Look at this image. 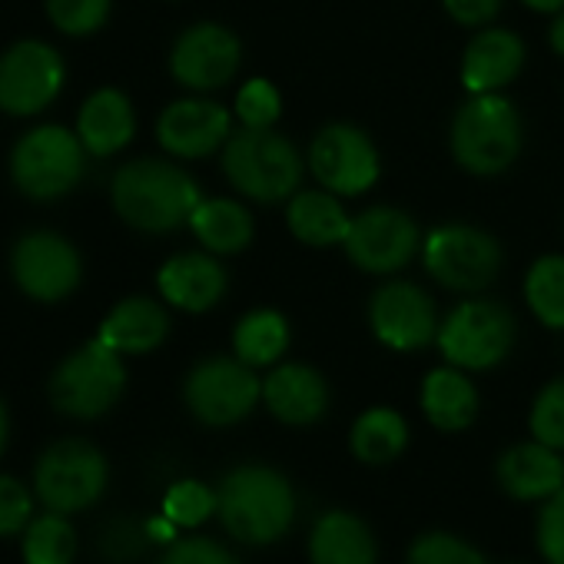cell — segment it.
<instances>
[{"label": "cell", "instance_id": "cell-29", "mask_svg": "<svg viewBox=\"0 0 564 564\" xmlns=\"http://www.w3.org/2000/svg\"><path fill=\"white\" fill-rule=\"evenodd\" d=\"M352 455L366 465H386L395 462L409 445V425L395 409H369L356 419L349 435Z\"/></svg>", "mask_w": 564, "mask_h": 564}, {"label": "cell", "instance_id": "cell-13", "mask_svg": "<svg viewBox=\"0 0 564 564\" xmlns=\"http://www.w3.org/2000/svg\"><path fill=\"white\" fill-rule=\"evenodd\" d=\"M67 80L64 57L44 41H21L0 57V110L34 117L47 110Z\"/></svg>", "mask_w": 564, "mask_h": 564}, {"label": "cell", "instance_id": "cell-32", "mask_svg": "<svg viewBox=\"0 0 564 564\" xmlns=\"http://www.w3.org/2000/svg\"><path fill=\"white\" fill-rule=\"evenodd\" d=\"M113 0H47L51 24L67 37H90L104 31Z\"/></svg>", "mask_w": 564, "mask_h": 564}, {"label": "cell", "instance_id": "cell-1", "mask_svg": "<svg viewBox=\"0 0 564 564\" xmlns=\"http://www.w3.org/2000/svg\"><path fill=\"white\" fill-rule=\"evenodd\" d=\"M110 199L127 226L140 232H173L189 226L203 193L199 183L170 160H133L117 170Z\"/></svg>", "mask_w": 564, "mask_h": 564}, {"label": "cell", "instance_id": "cell-40", "mask_svg": "<svg viewBox=\"0 0 564 564\" xmlns=\"http://www.w3.org/2000/svg\"><path fill=\"white\" fill-rule=\"evenodd\" d=\"M147 538H150V528H137L133 521H123V518H120V521L107 531L104 547H107V554H110L113 561H127V557H137V554L143 551ZM150 541H153V538H150Z\"/></svg>", "mask_w": 564, "mask_h": 564}, {"label": "cell", "instance_id": "cell-19", "mask_svg": "<svg viewBox=\"0 0 564 564\" xmlns=\"http://www.w3.org/2000/svg\"><path fill=\"white\" fill-rule=\"evenodd\" d=\"M524 67V41L505 28H481L465 54L458 77L468 94H501Z\"/></svg>", "mask_w": 564, "mask_h": 564}, {"label": "cell", "instance_id": "cell-10", "mask_svg": "<svg viewBox=\"0 0 564 564\" xmlns=\"http://www.w3.org/2000/svg\"><path fill=\"white\" fill-rule=\"evenodd\" d=\"M11 272L18 290L34 303H61L77 293L84 259L67 236L54 229H34L18 239L11 252Z\"/></svg>", "mask_w": 564, "mask_h": 564}, {"label": "cell", "instance_id": "cell-26", "mask_svg": "<svg viewBox=\"0 0 564 564\" xmlns=\"http://www.w3.org/2000/svg\"><path fill=\"white\" fill-rule=\"evenodd\" d=\"M313 564H376V538L369 524L349 511H329L310 538Z\"/></svg>", "mask_w": 564, "mask_h": 564}, {"label": "cell", "instance_id": "cell-28", "mask_svg": "<svg viewBox=\"0 0 564 564\" xmlns=\"http://www.w3.org/2000/svg\"><path fill=\"white\" fill-rule=\"evenodd\" d=\"M290 323L275 310H252L232 329V352L252 369L275 366L290 349Z\"/></svg>", "mask_w": 564, "mask_h": 564}, {"label": "cell", "instance_id": "cell-25", "mask_svg": "<svg viewBox=\"0 0 564 564\" xmlns=\"http://www.w3.org/2000/svg\"><path fill=\"white\" fill-rule=\"evenodd\" d=\"M422 412L442 432H462L478 415V389L465 369L442 366L432 369L422 382Z\"/></svg>", "mask_w": 564, "mask_h": 564}, {"label": "cell", "instance_id": "cell-14", "mask_svg": "<svg viewBox=\"0 0 564 564\" xmlns=\"http://www.w3.org/2000/svg\"><path fill=\"white\" fill-rule=\"evenodd\" d=\"M343 249L362 272L392 275L422 249V229L399 206H369L366 213L352 216Z\"/></svg>", "mask_w": 564, "mask_h": 564}, {"label": "cell", "instance_id": "cell-7", "mask_svg": "<svg viewBox=\"0 0 564 564\" xmlns=\"http://www.w3.org/2000/svg\"><path fill=\"white\" fill-rule=\"evenodd\" d=\"M514 316L495 300H465L438 323V349L448 366L485 372L501 366L514 346Z\"/></svg>", "mask_w": 564, "mask_h": 564}, {"label": "cell", "instance_id": "cell-18", "mask_svg": "<svg viewBox=\"0 0 564 564\" xmlns=\"http://www.w3.org/2000/svg\"><path fill=\"white\" fill-rule=\"evenodd\" d=\"M160 296L183 313H209L223 303L229 290V272L216 259V252H176L170 256L156 272Z\"/></svg>", "mask_w": 564, "mask_h": 564}, {"label": "cell", "instance_id": "cell-23", "mask_svg": "<svg viewBox=\"0 0 564 564\" xmlns=\"http://www.w3.org/2000/svg\"><path fill=\"white\" fill-rule=\"evenodd\" d=\"M498 481L508 495L521 501L551 498L557 488H564V462L557 448L538 438L521 442L498 458Z\"/></svg>", "mask_w": 564, "mask_h": 564}, {"label": "cell", "instance_id": "cell-17", "mask_svg": "<svg viewBox=\"0 0 564 564\" xmlns=\"http://www.w3.org/2000/svg\"><path fill=\"white\" fill-rule=\"evenodd\" d=\"M232 137V117L226 107L206 97L173 100L156 120L160 147L176 160H206Z\"/></svg>", "mask_w": 564, "mask_h": 564}, {"label": "cell", "instance_id": "cell-24", "mask_svg": "<svg viewBox=\"0 0 564 564\" xmlns=\"http://www.w3.org/2000/svg\"><path fill=\"white\" fill-rule=\"evenodd\" d=\"M286 226L300 242L313 249H329L346 242L352 216L346 213L343 196L319 186V189H300L286 199Z\"/></svg>", "mask_w": 564, "mask_h": 564}, {"label": "cell", "instance_id": "cell-11", "mask_svg": "<svg viewBox=\"0 0 564 564\" xmlns=\"http://www.w3.org/2000/svg\"><path fill=\"white\" fill-rule=\"evenodd\" d=\"M310 173L336 196H362L379 183L382 156L356 123H329L310 143Z\"/></svg>", "mask_w": 564, "mask_h": 564}, {"label": "cell", "instance_id": "cell-5", "mask_svg": "<svg viewBox=\"0 0 564 564\" xmlns=\"http://www.w3.org/2000/svg\"><path fill=\"white\" fill-rule=\"evenodd\" d=\"M87 147L80 143L77 130L44 123L21 137L11 153V176L14 186L41 203L61 199L77 189L87 170Z\"/></svg>", "mask_w": 564, "mask_h": 564}, {"label": "cell", "instance_id": "cell-2", "mask_svg": "<svg viewBox=\"0 0 564 564\" xmlns=\"http://www.w3.org/2000/svg\"><path fill=\"white\" fill-rule=\"evenodd\" d=\"M219 518L236 541L272 544L296 518V495L286 475L265 465H242L229 471L216 491Z\"/></svg>", "mask_w": 564, "mask_h": 564}, {"label": "cell", "instance_id": "cell-33", "mask_svg": "<svg viewBox=\"0 0 564 564\" xmlns=\"http://www.w3.org/2000/svg\"><path fill=\"white\" fill-rule=\"evenodd\" d=\"M282 117V97L272 80L252 77L236 94V120L246 130H272Z\"/></svg>", "mask_w": 564, "mask_h": 564}, {"label": "cell", "instance_id": "cell-6", "mask_svg": "<svg viewBox=\"0 0 564 564\" xmlns=\"http://www.w3.org/2000/svg\"><path fill=\"white\" fill-rule=\"evenodd\" d=\"M425 272L452 293H481L501 269V242L471 223H442L422 239Z\"/></svg>", "mask_w": 564, "mask_h": 564}, {"label": "cell", "instance_id": "cell-22", "mask_svg": "<svg viewBox=\"0 0 564 564\" xmlns=\"http://www.w3.org/2000/svg\"><path fill=\"white\" fill-rule=\"evenodd\" d=\"M137 133V113L123 90L104 87L90 94L77 113V137L90 156H113L130 147Z\"/></svg>", "mask_w": 564, "mask_h": 564}, {"label": "cell", "instance_id": "cell-43", "mask_svg": "<svg viewBox=\"0 0 564 564\" xmlns=\"http://www.w3.org/2000/svg\"><path fill=\"white\" fill-rule=\"evenodd\" d=\"M521 4L534 14H557L564 11V0H521Z\"/></svg>", "mask_w": 564, "mask_h": 564}, {"label": "cell", "instance_id": "cell-30", "mask_svg": "<svg viewBox=\"0 0 564 564\" xmlns=\"http://www.w3.org/2000/svg\"><path fill=\"white\" fill-rule=\"evenodd\" d=\"M524 303L547 329H564V256L547 252L524 272Z\"/></svg>", "mask_w": 564, "mask_h": 564}, {"label": "cell", "instance_id": "cell-38", "mask_svg": "<svg viewBox=\"0 0 564 564\" xmlns=\"http://www.w3.org/2000/svg\"><path fill=\"white\" fill-rule=\"evenodd\" d=\"M31 521V495L18 478L0 475V534H18Z\"/></svg>", "mask_w": 564, "mask_h": 564}, {"label": "cell", "instance_id": "cell-12", "mask_svg": "<svg viewBox=\"0 0 564 564\" xmlns=\"http://www.w3.org/2000/svg\"><path fill=\"white\" fill-rule=\"evenodd\" d=\"M34 481L51 511H80L104 495L107 458L84 438H64L41 455Z\"/></svg>", "mask_w": 564, "mask_h": 564}, {"label": "cell", "instance_id": "cell-15", "mask_svg": "<svg viewBox=\"0 0 564 564\" xmlns=\"http://www.w3.org/2000/svg\"><path fill=\"white\" fill-rule=\"evenodd\" d=\"M242 67V44L239 37L213 21L186 28L173 51H170V74L180 87L193 94H213L226 84Z\"/></svg>", "mask_w": 564, "mask_h": 564}, {"label": "cell", "instance_id": "cell-16", "mask_svg": "<svg viewBox=\"0 0 564 564\" xmlns=\"http://www.w3.org/2000/svg\"><path fill=\"white\" fill-rule=\"evenodd\" d=\"M369 326L386 349L419 352L438 336L432 296L409 279H392L369 300Z\"/></svg>", "mask_w": 564, "mask_h": 564}, {"label": "cell", "instance_id": "cell-35", "mask_svg": "<svg viewBox=\"0 0 564 564\" xmlns=\"http://www.w3.org/2000/svg\"><path fill=\"white\" fill-rule=\"evenodd\" d=\"M531 435L551 448H564V376L547 382L531 405Z\"/></svg>", "mask_w": 564, "mask_h": 564}, {"label": "cell", "instance_id": "cell-39", "mask_svg": "<svg viewBox=\"0 0 564 564\" xmlns=\"http://www.w3.org/2000/svg\"><path fill=\"white\" fill-rule=\"evenodd\" d=\"M160 564H239V561L209 538H186V541H176L163 554Z\"/></svg>", "mask_w": 564, "mask_h": 564}, {"label": "cell", "instance_id": "cell-3", "mask_svg": "<svg viewBox=\"0 0 564 564\" xmlns=\"http://www.w3.org/2000/svg\"><path fill=\"white\" fill-rule=\"evenodd\" d=\"M524 143L518 107L501 94H468L455 110L448 147L455 163L471 176H501L514 166Z\"/></svg>", "mask_w": 564, "mask_h": 564}, {"label": "cell", "instance_id": "cell-41", "mask_svg": "<svg viewBox=\"0 0 564 564\" xmlns=\"http://www.w3.org/2000/svg\"><path fill=\"white\" fill-rule=\"evenodd\" d=\"M442 8L462 28H488L501 11V0H442Z\"/></svg>", "mask_w": 564, "mask_h": 564}, {"label": "cell", "instance_id": "cell-37", "mask_svg": "<svg viewBox=\"0 0 564 564\" xmlns=\"http://www.w3.org/2000/svg\"><path fill=\"white\" fill-rule=\"evenodd\" d=\"M538 547L547 564H564V488H557L538 518Z\"/></svg>", "mask_w": 564, "mask_h": 564}, {"label": "cell", "instance_id": "cell-42", "mask_svg": "<svg viewBox=\"0 0 564 564\" xmlns=\"http://www.w3.org/2000/svg\"><path fill=\"white\" fill-rule=\"evenodd\" d=\"M547 44H551V51H554L557 57H564V11L554 14L551 31H547Z\"/></svg>", "mask_w": 564, "mask_h": 564}, {"label": "cell", "instance_id": "cell-9", "mask_svg": "<svg viewBox=\"0 0 564 564\" xmlns=\"http://www.w3.org/2000/svg\"><path fill=\"white\" fill-rule=\"evenodd\" d=\"M186 405L189 412L213 429H226L242 422L256 402L262 399V382L256 376L252 366H246L242 359H203L183 386Z\"/></svg>", "mask_w": 564, "mask_h": 564}, {"label": "cell", "instance_id": "cell-8", "mask_svg": "<svg viewBox=\"0 0 564 564\" xmlns=\"http://www.w3.org/2000/svg\"><path fill=\"white\" fill-rule=\"evenodd\" d=\"M123 389V356L94 339L57 366L51 379V402L74 419H100L120 402Z\"/></svg>", "mask_w": 564, "mask_h": 564}, {"label": "cell", "instance_id": "cell-36", "mask_svg": "<svg viewBox=\"0 0 564 564\" xmlns=\"http://www.w3.org/2000/svg\"><path fill=\"white\" fill-rule=\"evenodd\" d=\"M409 564H485V557L468 541L445 531H432L412 544Z\"/></svg>", "mask_w": 564, "mask_h": 564}, {"label": "cell", "instance_id": "cell-21", "mask_svg": "<svg viewBox=\"0 0 564 564\" xmlns=\"http://www.w3.org/2000/svg\"><path fill=\"white\" fill-rule=\"evenodd\" d=\"M166 336H170V316L150 296H130V300L117 303L97 333V339L120 356L153 352L166 343Z\"/></svg>", "mask_w": 564, "mask_h": 564}, {"label": "cell", "instance_id": "cell-31", "mask_svg": "<svg viewBox=\"0 0 564 564\" xmlns=\"http://www.w3.org/2000/svg\"><path fill=\"white\" fill-rule=\"evenodd\" d=\"M77 551V534L70 521L57 514H44L31 521L24 534V561L28 564H70Z\"/></svg>", "mask_w": 564, "mask_h": 564}, {"label": "cell", "instance_id": "cell-44", "mask_svg": "<svg viewBox=\"0 0 564 564\" xmlns=\"http://www.w3.org/2000/svg\"><path fill=\"white\" fill-rule=\"evenodd\" d=\"M4 445H8V409L0 402V452H4Z\"/></svg>", "mask_w": 564, "mask_h": 564}, {"label": "cell", "instance_id": "cell-27", "mask_svg": "<svg viewBox=\"0 0 564 564\" xmlns=\"http://www.w3.org/2000/svg\"><path fill=\"white\" fill-rule=\"evenodd\" d=\"M189 229L203 242V249H209L216 256L242 252L256 236L252 213L239 199H226V196L199 199V206L189 216Z\"/></svg>", "mask_w": 564, "mask_h": 564}, {"label": "cell", "instance_id": "cell-20", "mask_svg": "<svg viewBox=\"0 0 564 564\" xmlns=\"http://www.w3.org/2000/svg\"><path fill=\"white\" fill-rule=\"evenodd\" d=\"M265 409L286 425H313L329 409V386L323 372L303 362L275 366L262 382Z\"/></svg>", "mask_w": 564, "mask_h": 564}, {"label": "cell", "instance_id": "cell-4", "mask_svg": "<svg viewBox=\"0 0 564 564\" xmlns=\"http://www.w3.org/2000/svg\"><path fill=\"white\" fill-rule=\"evenodd\" d=\"M223 173L229 186L256 203H286L300 193L306 160L290 137L275 130H239L223 147Z\"/></svg>", "mask_w": 564, "mask_h": 564}, {"label": "cell", "instance_id": "cell-34", "mask_svg": "<svg viewBox=\"0 0 564 564\" xmlns=\"http://www.w3.org/2000/svg\"><path fill=\"white\" fill-rule=\"evenodd\" d=\"M216 495L203 481H176L163 498V514L176 528H196L216 511Z\"/></svg>", "mask_w": 564, "mask_h": 564}]
</instances>
